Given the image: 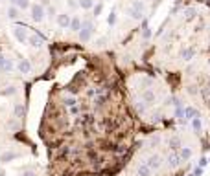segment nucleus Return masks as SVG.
I'll list each match as a JSON object with an SVG mask.
<instances>
[{
	"instance_id": "obj_23",
	"label": "nucleus",
	"mask_w": 210,
	"mask_h": 176,
	"mask_svg": "<svg viewBox=\"0 0 210 176\" xmlns=\"http://www.w3.org/2000/svg\"><path fill=\"white\" fill-rule=\"evenodd\" d=\"M184 117H186V119H193V117H197V110H195V108H192V106L184 108Z\"/></svg>"
},
{
	"instance_id": "obj_16",
	"label": "nucleus",
	"mask_w": 210,
	"mask_h": 176,
	"mask_svg": "<svg viewBox=\"0 0 210 176\" xmlns=\"http://www.w3.org/2000/svg\"><path fill=\"white\" fill-rule=\"evenodd\" d=\"M193 55H195V50H193V48H184V50L181 52V57L184 59V61H192Z\"/></svg>"
},
{
	"instance_id": "obj_22",
	"label": "nucleus",
	"mask_w": 210,
	"mask_h": 176,
	"mask_svg": "<svg viewBox=\"0 0 210 176\" xmlns=\"http://www.w3.org/2000/svg\"><path fill=\"white\" fill-rule=\"evenodd\" d=\"M102 11H103V2L94 4V7H92V15H94V17H100V15H102Z\"/></svg>"
},
{
	"instance_id": "obj_25",
	"label": "nucleus",
	"mask_w": 210,
	"mask_h": 176,
	"mask_svg": "<svg viewBox=\"0 0 210 176\" xmlns=\"http://www.w3.org/2000/svg\"><path fill=\"white\" fill-rule=\"evenodd\" d=\"M13 114H15V117H22L24 116V106H22V105H15Z\"/></svg>"
},
{
	"instance_id": "obj_6",
	"label": "nucleus",
	"mask_w": 210,
	"mask_h": 176,
	"mask_svg": "<svg viewBox=\"0 0 210 176\" xmlns=\"http://www.w3.org/2000/svg\"><path fill=\"white\" fill-rule=\"evenodd\" d=\"M15 70V66H13V62H11V59H6L2 53H0V72H6V74H9V72H13Z\"/></svg>"
},
{
	"instance_id": "obj_9",
	"label": "nucleus",
	"mask_w": 210,
	"mask_h": 176,
	"mask_svg": "<svg viewBox=\"0 0 210 176\" xmlns=\"http://www.w3.org/2000/svg\"><path fill=\"white\" fill-rule=\"evenodd\" d=\"M17 70H19L21 74H30V72H31V62H30L28 59H21L19 64H17Z\"/></svg>"
},
{
	"instance_id": "obj_1",
	"label": "nucleus",
	"mask_w": 210,
	"mask_h": 176,
	"mask_svg": "<svg viewBox=\"0 0 210 176\" xmlns=\"http://www.w3.org/2000/svg\"><path fill=\"white\" fill-rule=\"evenodd\" d=\"M127 13H129V17L133 20H140L144 17V2L142 0H135L133 6L127 9Z\"/></svg>"
},
{
	"instance_id": "obj_36",
	"label": "nucleus",
	"mask_w": 210,
	"mask_h": 176,
	"mask_svg": "<svg viewBox=\"0 0 210 176\" xmlns=\"http://www.w3.org/2000/svg\"><path fill=\"white\" fill-rule=\"evenodd\" d=\"M96 44H98V46H105V44H107V39H105V37H102V39L96 40Z\"/></svg>"
},
{
	"instance_id": "obj_34",
	"label": "nucleus",
	"mask_w": 210,
	"mask_h": 176,
	"mask_svg": "<svg viewBox=\"0 0 210 176\" xmlns=\"http://www.w3.org/2000/svg\"><path fill=\"white\" fill-rule=\"evenodd\" d=\"M70 114H72V116H78V114H79V106H78V105L70 106Z\"/></svg>"
},
{
	"instance_id": "obj_38",
	"label": "nucleus",
	"mask_w": 210,
	"mask_h": 176,
	"mask_svg": "<svg viewBox=\"0 0 210 176\" xmlns=\"http://www.w3.org/2000/svg\"><path fill=\"white\" fill-rule=\"evenodd\" d=\"M144 84H146V86H151V84H153V79H144Z\"/></svg>"
},
{
	"instance_id": "obj_8",
	"label": "nucleus",
	"mask_w": 210,
	"mask_h": 176,
	"mask_svg": "<svg viewBox=\"0 0 210 176\" xmlns=\"http://www.w3.org/2000/svg\"><path fill=\"white\" fill-rule=\"evenodd\" d=\"M166 161H168L169 167H179V163H181L183 160H181V156H179L177 151H171V154H168V160H166Z\"/></svg>"
},
{
	"instance_id": "obj_29",
	"label": "nucleus",
	"mask_w": 210,
	"mask_h": 176,
	"mask_svg": "<svg viewBox=\"0 0 210 176\" xmlns=\"http://www.w3.org/2000/svg\"><path fill=\"white\" fill-rule=\"evenodd\" d=\"M44 11H46V15H48L50 19H52V17H57V9H55L54 6H50V7H48V9H44Z\"/></svg>"
},
{
	"instance_id": "obj_31",
	"label": "nucleus",
	"mask_w": 210,
	"mask_h": 176,
	"mask_svg": "<svg viewBox=\"0 0 210 176\" xmlns=\"http://www.w3.org/2000/svg\"><path fill=\"white\" fill-rule=\"evenodd\" d=\"M64 105H66V106L70 108V106H74V105H78V101H76V99H74V97H66V99H64Z\"/></svg>"
},
{
	"instance_id": "obj_26",
	"label": "nucleus",
	"mask_w": 210,
	"mask_h": 176,
	"mask_svg": "<svg viewBox=\"0 0 210 176\" xmlns=\"http://www.w3.org/2000/svg\"><path fill=\"white\" fill-rule=\"evenodd\" d=\"M105 101H107V96H100V97H96V99H94V106H98V108H100V106H103Z\"/></svg>"
},
{
	"instance_id": "obj_39",
	"label": "nucleus",
	"mask_w": 210,
	"mask_h": 176,
	"mask_svg": "<svg viewBox=\"0 0 210 176\" xmlns=\"http://www.w3.org/2000/svg\"><path fill=\"white\" fill-rule=\"evenodd\" d=\"M22 176H35V173H33V171H26Z\"/></svg>"
},
{
	"instance_id": "obj_3",
	"label": "nucleus",
	"mask_w": 210,
	"mask_h": 176,
	"mask_svg": "<svg viewBox=\"0 0 210 176\" xmlns=\"http://www.w3.org/2000/svg\"><path fill=\"white\" fill-rule=\"evenodd\" d=\"M30 15H31V20L33 22H42L44 20V17H46V11H44V6H41V4H31L30 6Z\"/></svg>"
},
{
	"instance_id": "obj_18",
	"label": "nucleus",
	"mask_w": 210,
	"mask_h": 176,
	"mask_svg": "<svg viewBox=\"0 0 210 176\" xmlns=\"http://www.w3.org/2000/svg\"><path fill=\"white\" fill-rule=\"evenodd\" d=\"M142 97H144V103H146V105H151V103L155 101V92H151V90H146V92L142 94Z\"/></svg>"
},
{
	"instance_id": "obj_15",
	"label": "nucleus",
	"mask_w": 210,
	"mask_h": 176,
	"mask_svg": "<svg viewBox=\"0 0 210 176\" xmlns=\"http://www.w3.org/2000/svg\"><path fill=\"white\" fill-rule=\"evenodd\" d=\"M68 28H70L72 31H79V28H81V19H79V17H72Z\"/></svg>"
},
{
	"instance_id": "obj_40",
	"label": "nucleus",
	"mask_w": 210,
	"mask_h": 176,
	"mask_svg": "<svg viewBox=\"0 0 210 176\" xmlns=\"http://www.w3.org/2000/svg\"><path fill=\"white\" fill-rule=\"evenodd\" d=\"M201 173H203L201 169H195V173H193V176H201Z\"/></svg>"
},
{
	"instance_id": "obj_27",
	"label": "nucleus",
	"mask_w": 210,
	"mask_h": 176,
	"mask_svg": "<svg viewBox=\"0 0 210 176\" xmlns=\"http://www.w3.org/2000/svg\"><path fill=\"white\" fill-rule=\"evenodd\" d=\"M30 6H31V4H30V0H21V2L17 4V7H19L21 11H24V9H30Z\"/></svg>"
},
{
	"instance_id": "obj_17",
	"label": "nucleus",
	"mask_w": 210,
	"mask_h": 176,
	"mask_svg": "<svg viewBox=\"0 0 210 176\" xmlns=\"http://www.w3.org/2000/svg\"><path fill=\"white\" fill-rule=\"evenodd\" d=\"M136 174L138 176H151V169L147 167L146 163H140L138 169H136Z\"/></svg>"
},
{
	"instance_id": "obj_30",
	"label": "nucleus",
	"mask_w": 210,
	"mask_h": 176,
	"mask_svg": "<svg viewBox=\"0 0 210 176\" xmlns=\"http://www.w3.org/2000/svg\"><path fill=\"white\" fill-rule=\"evenodd\" d=\"M146 103H144V101H138V103H136V108H138V112H140V114H144V112H146Z\"/></svg>"
},
{
	"instance_id": "obj_37",
	"label": "nucleus",
	"mask_w": 210,
	"mask_h": 176,
	"mask_svg": "<svg viewBox=\"0 0 210 176\" xmlns=\"http://www.w3.org/2000/svg\"><path fill=\"white\" fill-rule=\"evenodd\" d=\"M188 94H190V96H197V90H195V86H190V88H188Z\"/></svg>"
},
{
	"instance_id": "obj_41",
	"label": "nucleus",
	"mask_w": 210,
	"mask_h": 176,
	"mask_svg": "<svg viewBox=\"0 0 210 176\" xmlns=\"http://www.w3.org/2000/svg\"><path fill=\"white\" fill-rule=\"evenodd\" d=\"M9 2H11V6H17V4H19L21 0H9Z\"/></svg>"
},
{
	"instance_id": "obj_10",
	"label": "nucleus",
	"mask_w": 210,
	"mask_h": 176,
	"mask_svg": "<svg viewBox=\"0 0 210 176\" xmlns=\"http://www.w3.org/2000/svg\"><path fill=\"white\" fill-rule=\"evenodd\" d=\"M6 15H7V19L9 20H17L21 17V9L17 7V6H9L7 9H6Z\"/></svg>"
},
{
	"instance_id": "obj_20",
	"label": "nucleus",
	"mask_w": 210,
	"mask_h": 176,
	"mask_svg": "<svg viewBox=\"0 0 210 176\" xmlns=\"http://www.w3.org/2000/svg\"><path fill=\"white\" fill-rule=\"evenodd\" d=\"M15 158H17L15 152H4V154H0V161H2V163H7V161L15 160Z\"/></svg>"
},
{
	"instance_id": "obj_4",
	"label": "nucleus",
	"mask_w": 210,
	"mask_h": 176,
	"mask_svg": "<svg viewBox=\"0 0 210 176\" xmlns=\"http://www.w3.org/2000/svg\"><path fill=\"white\" fill-rule=\"evenodd\" d=\"M11 33H13V37H15V40H17L19 44H26V40H28V31H26L24 28L15 26V28L11 29Z\"/></svg>"
},
{
	"instance_id": "obj_35",
	"label": "nucleus",
	"mask_w": 210,
	"mask_h": 176,
	"mask_svg": "<svg viewBox=\"0 0 210 176\" xmlns=\"http://www.w3.org/2000/svg\"><path fill=\"white\" fill-rule=\"evenodd\" d=\"M142 37H144V39H149V37H151V29H149V28H144V33H142Z\"/></svg>"
},
{
	"instance_id": "obj_11",
	"label": "nucleus",
	"mask_w": 210,
	"mask_h": 176,
	"mask_svg": "<svg viewBox=\"0 0 210 176\" xmlns=\"http://www.w3.org/2000/svg\"><path fill=\"white\" fill-rule=\"evenodd\" d=\"M31 48H41L42 46V37L39 35H28V40H26Z\"/></svg>"
},
{
	"instance_id": "obj_28",
	"label": "nucleus",
	"mask_w": 210,
	"mask_h": 176,
	"mask_svg": "<svg viewBox=\"0 0 210 176\" xmlns=\"http://www.w3.org/2000/svg\"><path fill=\"white\" fill-rule=\"evenodd\" d=\"M192 127H193V130H201V127H203L201 125V119L199 117H193L192 119Z\"/></svg>"
},
{
	"instance_id": "obj_21",
	"label": "nucleus",
	"mask_w": 210,
	"mask_h": 176,
	"mask_svg": "<svg viewBox=\"0 0 210 176\" xmlns=\"http://www.w3.org/2000/svg\"><path fill=\"white\" fill-rule=\"evenodd\" d=\"M179 156H181V160H188V158L192 156V149H188V147H181V149H179Z\"/></svg>"
},
{
	"instance_id": "obj_24",
	"label": "nucleus",
	"mask_w": 210,
	"mask_h": 176,
	"mask_svg": "<svg viewBox=\"0 0 210 176\" xmlns=\"http://www.w3.org/2000/svg\"><path fill=\"white\" fill-rule=\"evenodd\" d=\"M107 24H109V26H114V24H116V11H114V9L107 15Z\"/></svg>"
},
{
	"instance_id": "obj_12",
	"label": "nucleus",
	"mask_w": 210,
	"mask_h": 176,
	"mask_svg": "<svg viewBox=\"0 0 210 176\" xmlns=\"http://www.w3.org/2000/svg\"><path fill=\"white\" fill-rule=\"evenodd\" d=\"M168 147H169V151H179V149L183 147V145H181V139H179V138H169Z\"/></svg>"
},
{
	"instance_id": "obj_5",
	"label": "nucleus",
	"mask_w": 210,
	"mask_h": 176,
	"mask_svg": "<svg viewBox=\"0 0 210 176\" xmlns=\"http://www.w3.org/2000/svg\"><path fill=\"white\" fill-rule=\"evenodd\" d=\"M146 165L151 169V171H157V169H160V165H162V160H160L159 154H151V156L147 158Z\"/></svg>"
},
{
	"instance_id": "obj_32",
	"label": "nucleus",
	"mask_w": 210,
	"mask_h": 176,
	"mask_svg": "<svg viewBox=\"0 0 210 176\" xmlns=\"http://www.w3.org/2000/svg\"><path fill=\"white\" fill-rule=\"evenodd\" d=\"M184 13H186V19H188V20H192L193 17H195V9H193V7H190V9H186Z\"/></svg>"
},
{
	"instance_id": "obj_19",
	"label": "nucleus",
	"mask_w": 210,
	"mask_h": 176,
	"mask_svg": "<svg viewBox=\"0 0 210 176\" xmlns=\"http://www.w3.org/2000/svg\"><path fill=\"white\" fill-rule=\"evenodd\" d=\"M15 92H17V88L11 84V86H6L4 90H0V96H4V97H9V96H13Z\"/></svg>"
},
{
	"instance_id": "obj_33",
	"label": "nucleus",
	"mask_w": 210,
	"mask_h": 176,
	"mask_svg": "<svg viewBox=\"0 0 210 176\" xmlns=\"http://www.w3.org/2000/svg\"><path fill=\"white\" fill-rule=\"evenodd\" d=\"M66 4H68L70 9H78V7H79V6H78V0H68Z\"/></svg>"
},
{
	"instance_id": "obj_14",
	"label": "nucleus",
	"mask_w": 210,
	"mask_h": 176,
	"mask_svg": "<svg viewBox=\"0 0 210 176\" xmlns=\"http://www.w3.org/2000/svg\"><path fill=\"white\" fill-rule=\"evenodd\" d=\"M78 123H79V125H85V127H87V125H92V123H94V116H92V114H85V116H81L78 119Z\"/></svg>"
},
{
	"instance_id": "obj_7",
	"label": "nucleus",
	"mask_w": 210,
	"mask_h": 176,
	"mask_svg": "<svg viewBox=\"0 0 210 176\" xmlns=\"http://www.w3.org/2000/svg\"><path fill=\"white\" fill-rule=\"evenodd\" d=\"M70 19H72V17H70L68 13H59V15L55 17V20H57V26H59V28H63V29H66V28L70 26Z\"/></svg>"
},
{
	"instance_id": "obj_2",
	"label": "nucleus",
	"mask_w": 210,
	"mask_h": 176,
	"mask_svg": "<svg viewBox=\"0 0 210 176\" xmlns=\"http://www.w3.org/2000/svg\"><path fill=\"white\" fill-rule=\"evenodd\" d=\"M79 40L81 42H88L90 37H92V33H94V26H92V22H88V20H81V28H79Z\"/></svg>"
},
{
	"instance_id": "obj_13",
	"label": "nucleus",
	"mask_w": 210,
	"mask_h": 176,
	"mask_svg": "<svg viewBox=\"0 0 210 176\" xmlns=\"http://www.w3.org/2000/svg\"><path fill=\"white\" fill-rule=\"evenodd\" d=\"M94 0H78V6L81 7V9H85V11H90L92 7H94Z\"/></svg>"
}]
</instances>
